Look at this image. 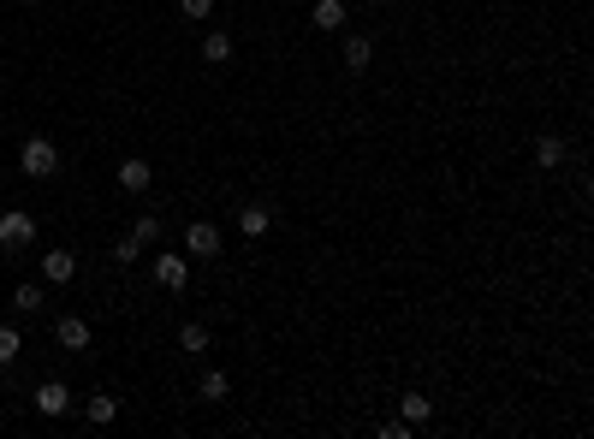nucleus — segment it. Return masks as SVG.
<instances>
[{
	"instance_id": "9d476101",
	"label": "nucleus",
	"mask_w": 594,
	"mask_h": 439,
	"mask_svg": "<svg viewBox=\"0 0 594 439\" xmlns=\"http://www.w3.org/2000/svg\"><path fill=\"white\" fill-rule=\"evenodd\" d=\"M564 155H571V148H564L559 137H541V143H535V166H541V173H559Z\"/></svg>"
},
{
	"instance_id": "1a4fd4ad",
	"label": "nucleus",
	"mask_w": 594,
	"mask_h": 439,
	"mask_svg": "<svg viewBox=\"0 0 594 439\" xmlns=\"http://www.w3.org/2000/svg\"><path fill=\"white\" fill-rule=\"evenodd\" d=\"M267 226H274V214H267L262 202H244V214H238V232H244V238H262Z\"/></svg>"
},
{
	"instance_id": "9b49d317",
	"label": "nucleus",
	"mask_w": 594,
	"mask_h": 439,
	"mask_svg": "<svg viewBox=\"0 0 594 439\" xmlns=\"http://www.w3.org/2000/svg\"><path fill=\"white\" fill-rule=\"evenodd\" d=\"M369 60H375V42L369 36H345V72H369Z\"/></svg>"
},
{
	"instance_id": "aec40b11",
	"label": "nucleus",
	"mask_w": 594,
	"mask_h": 439,
	"mask_svg": "<svg viewBox=\"0 0 594 439\" xmlns=\"http://www.w3.org/2000/svg\"><path fill=\"white\" fill-rule=\"evenodd\" d=\"M132 238H137V244H155V238H161V220H155V214H143V220L132 226Z\"/></svg>"
},
{
	"instance_id": "f03ea898",
	"label": "nucleus",
	"mask_w": 594,
	"mask_h": 439,
	"mask_svg": "<svg viewBox=\"0 0 594 439\" xmlns=\"http://www.w3.org/2000/svg\"><path fill=\"white\" fill-rule=\"evenodd\" d=\"M155 285H161V291H184V285H191V261L184 256H155Z\"/></svg>"
},
{
	"instance_id": "6ab92c4d",
	"label": "nucleus",
	"mask_w": 594,
	"mask_h": 439,
	"mask_svg": "<svg viewBox=\"0 0 594 439\" xmlns=\"http://www.w3.org/2000/svg\"><path fill=\"white\" fill-rule=\"evenodd\" d=\"M18 350H24V339H18V326H0V362H13Z\"/></svg>"
},
{
	"instance_id": "20e7f679",
	"label": "nucleus",
	"mask_w": 594,
	"mask_h": 439,
	"mask_svg": "<svg viewBox=\"0 0 594 439\" xmlns=\"http://www.w3.org/2000/svg\"><path fill=\"white\" fill-rule=\"evenodd\" d=\"M54 339H60V350H89V321L83 315H60Z\"/></svg>"
},
{
	"instance_id": "a211bd4d",
	"label": "nucleus",
	"mask_w": 594,
	"mask_h": 439,
	"mask_svg": "<svg viewBox=\"0 0 594 439\" xmlns=\"http://www.w3.org/2000/svg\"><path fill=\"white\" fill-rule=\"evenodd\" d=\"M202 398H208V404H220V398H226V375H220V368H208V375H202Z\"/></svg>"
},
{
	"instance_id": "ddd939ff",
	"label": "nucleus",
	"mask_w": 594,
	"mask_h": 439,
	"mask_svg": "<svg viewBox=\"0 0 594 439\" xmlns=\"http://www.w3.org/2000/svg\"><path fill=\"white\" fill-rule=\"evenodd\" d=\"M179 350H184V357H202V350H208V326L184 321V326H179Z\"/></svg>"
},
{
	"instance_id": "423d86ee",
	"label": "nucleus",
	"mask_w": 594,
	"mask_h": 439,
	"mask_svg": "<svg viewBox=\"0 0 594 439\" xmlns=\"http://www.w3.org/2000/svg\"><path fill=\"white\" fill-rule=\"evenodd\" d=\"M36 409H42V416H66V409H72V392L60 386V380H42V386H36Z\"/></svg>"
},
{
	"instance_id": "2eb2a0df",
	"label": "nucleus",
	"mask_w": 594,
	"mask_h": 439,
	"mask_svg": "<svg viewBox=\"0 0 594 439\" xmlns=\"http://www.w3.org/2000/svg\"><path fill=\"white\" fill-rule=\"evenodd\" d=\"M202 60H208V65H226V60H232V36H226V30H208V42H202Z\"/></svg>"
},
{
	"instance_id": "4468645a",
	"label": "nucleus",
	"mask_w": 594,
	"mask_h": 439,
	"mask_svg": "<svg viewBox=\"0 0 594 439\" xmlns=\"http://www.w3.org/2000/svg\"><path fill=\"white\" fill-rule=\"evenodd\" d=\"M345 24V0H315V30H339Z\"/></svg>"
},
{
	"instance_id": "6e6552de",
	"label": "nucleus",
	"mask_w": 594,
	"mask_h": 439,
	"mask_svg": "<svg viewBox=\"0 0 594 439\" xmlns=\"http://www.w3.org/2000/svg\"><path fill=\"white\" fill-rule=\"evenodd\" d=\"M148 179H155V166L148 161H119V190H148Z\"/></svg>"
},
{
	"instance_id": "dca6fc26",
	"label": "nucleus",
	"mask_w": 594,
	"mask_h": 439,
	"mask_svg": "<svg viewBox=\"0 0 594 439\" xmlns=\"http://www.w3.org/2000/svg\"><path fill=\"white\" fill-rule=\"evenodd\" d=\"M42 303H48V297H42V285H18V291H13V309H24V315H36Z\"/></svg>"
},
{
	"instance_id": "412c9836",
	"label": "nucleus",
	"mask_w": 594,
	"mask_h": 439,
	"mask_svg": "<svg viewBox=\"0 0 594 439\" xmlns=\"http://www.w3.org/2000/svg\"><path fill=\"white\" fill-rule=\"evenodd\" d=\"M215 13V0H179V18H208Z\"/></svg>"
},
{
	"instance_id": "39448f33",
	"label": "nucleus",
	"mask_w": 594,
	"mask_h": 439,
	"mask_svg": "<svg viewBox=\"0 0 594 439\" xmlns=\"http://www.w3.org/2000/svg\"><path fill=\"white\" fill-rule=\"evenodd\" d=\"M184 256H220V232L208 220H197V226L184 232Z\"/></svg>"
},
{
	"instance_id": "4be33fe9",
	"label": "nucleus",
	"mask_w": 594,
	"mask_h": 439,
	"mask_svg": "<svg viewBox=\"0 0 594 439\" xmlns=\"http://www.w3.org/2000/svg\"><path fill=\"white\" fill-rule=\"evenodd\" d=\"M114 256H119V261H137V256H143V244H137V238H119Z\"/></svg>"
},
{
	"instance_id": "7ed1b4c3",
	"label": "nucleus",
	"mask_w": 594,
	"mask_h": 439,
	"mask_svg": "<svg viewBox=\"0 0 594 439\" xmlns=\"http://www.w3.org/2000/svg\"><path fill=\"white\" fill-rule=\"evenodd\" d=\"M0 244H6V249L36 244V220H30V214H0Z\"/></svg>"
},
{
	"instance_id": "f8f14e48",
	"label": "nucleus",
	"mask_w": 594,
	"mask_h": 439,
	"mask_svg": "<svg viewBox=\"0 0 594 439\" xmlns=\"http://www.w3.org/2000/svg\"><path fill=\"white\" fill-rule=\"evenodd\" d=\"M83 416H89V422L96 427H107L119 416V398H107V392H96V398H83Z\"/></svg>"
},
{
	"instance_id": "f257e3e1",
	"label": "nucleus",
	"mask_w": 594,
	"mask_h": 439,
	"mask_svg": "<svg viewBox=\"0 0 594 439\" xmlns=\"http://www.w3.org/2000/svg\"><path fill=\"white\" fill-rule=\"evenodd\" d=\"M18 166H24L30 179H54V173H60V148H54L48 137H30V143L18 148Z\"/></svg>"
},
{
	"instance_id": "f3484780",
	"label": "nucleus",
	"mask_w": 594,
	"mask_h": 439,
	"mask_svg": "<svg viewBox=\"0 0 594 439\" xmlns=\"http://www.w3.org/2000/svg\"><path fill=\"white\" fill-rule=\"evenodd\" d=\"M429 416H434V404H429V398H416V392H411V398H404V422H411V427H422V422H429Z\"/></svg>"
},
{
	"instance_id": "0eeeda50",
	"label": "nucleus",
	"mask_w": 594,
	"mask_h": 439,
	"mask_svg": "<svg viewBox=\"0 0 594 439\" xmlns=\"http://www.w3.org/2000/svg\"><path fill=\"white\" fill-rule=\"evenodd\" d=\"M72 274H78V256H72V249H48V256H42V279H48V285H66Z\"/></svg>"
},
{
	"instance_id": "5701e85b",
	"label": "nucleus",
	"mask_w": 594,
	"mask_h": 439,
	"mask_svg": "<svg viewBox=\"0 0 594 439\" xmlns=\"http://www.w3.org/2000/svg\"><path fill=\"white\" fill-rule=\"evenodd\" d=\"M24 6H36V0H24Z\"/></svg>"
}]
</instances>
